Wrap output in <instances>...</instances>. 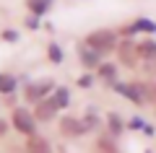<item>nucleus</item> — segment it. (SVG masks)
<instances>
[{"instance_id": "nucleus-8", "label": "nucleus", "mask_w": 156, "mask_h": 153, "mask_svg": "<svg viewBox=\"0 0 156 153\" xmlns=\"http://www.w3.org/2000/svg\"><path fill=\"white\" fill-rule=\"evenodd\" d=\"M26 151L29 153H52V148H50V143L44 140L42 135H29V140H26Z\"/></svg>"}, {"instance_id": "nucleus-24", "label": "nucleus", "mask_w": 156, "mask_h": 153, "mask_svg": "<svg viewBox=\"0 0 156 153\" xmlns=\"http://www.w3.org/2000/svg\"><path fill=\"white\" fill-rule=\"evenodd\" d=\"M146 93H148V99H154V101H156V83H154V86H148V88H146Z\"/></svg>"}, {"instance_id": "nucleus-18", "label": "nucleus", "mask_w": 156, "mask_h": 153, "mask_svg": "<svg viewBox=\"0 0 156 153\" xmlns=\"http://www.w3.org/2000/svg\"><path fill=\"white\" fill-rule=\"evenodd\" d=\"M146 73H148V75H156V57L146 60Z\"/></svg>"}, {"instance_id": "nucleus-17", "label": "nucleus", "mask_w": 156, "mask_h": 153, "mask_svg": "<svg viewBox=\"0 0 156 153\" xmlns=\"http://www.w3.org/2000/svg\"><path fill=\"white\" fill-rule=\"evenodd\" d=\"M107 120H109V130L115 132V135H117V132H122V122H120V117H117L115 112H112V114L107 117Z\"/></svg>"}, {"instance_id": "nucleus-14", "label": "nucleus", "mask_w": 156, "mask_h": 153, "mask_svg": "<svg viewBox=\"0 0 156 153\" xmlns=\"http://www.w3.org/2000/svg\"><path fill=\"white\" fill-rule=\"evenodd\" d=\"M16 88V78L13 75H0V93H13Z\"/></svg>"}, {"instance_id": "nucleus-9", "label": "nucleus", "mask_w": 156, "mask_h": 153, "mask_svg": "<svg viewBox=\"0 0 156 153\" xmlns=\"http://www.w3.org/2000/svg\"><path fill=\"white\" fill-rule=\"evenodd\" d=\"M96 70H99V78H104L109 86H115V83H117V81H115V78H117V68L112 65V62H101Z\"/></svg>"}, {"instance_id": "nucleus-2", "label": "nucleus", "mask_w": 156, "mask_h": 153, "mask_svg": "<svg viewBox=\"0 0 156 153\" xmlns=\"http://www.w3.org/2000/svg\"><path fill=\"white\" fill-rule=\"evenodd\" d=\"M34 122H37V117H34L29 109H23V106L13 109V127H16L18 132H23V135H34Z\"/></svg>"}, {"instance_id": "nucleus-13", "label": "nucleus", "mask_w": 156, "mask_h": 153, "mask_svg": "<svg viewBox=\"0 0 156 153\" xmlns=\"http://www.w3.org/2000/svg\"><path fill=\"white\" fill-rule=\"evenodd\" d=\"M138 55L143 57V60L156 57V42H143V44H138Z\"/></svg>"}, {"instance_id": "nucleus-15", "label": "nucleus", "mask_w": 156, "mask_h": 153, "mask_svg": "<svg viewBox=\"0 0 156 153\" xmlns=\"http://www.w3.org/2000/svg\"><path fill=\"white\" fill-rule=\"evenodd\" d=\"M120 52H122L125 65H130V68H133V65H135V60H133V47H130V44H122V47H120Z\"/></svg>"}, {"instance_id": "nucleus-3", "label": "nucleus", "mask_w": 156, "mask_h": 153, "mask_svg": "<svg viewBox=\"0 0 156 153\" xmlns=\"http://www.w3.org/2000/svg\"><path fill=\"white\" fill-rule=\"evenodd\" d=\"M117 93H122L128 101H133V104H146V99H148V93H146V86H128V83H115Z\"/></svg>"}, {"instance_id": "nucleus-16", "label": "nucleus", "mask_w": 156, "mask_h": 153, "mask_svg": "<svg viewBox=\"0 0 156 153\" xmlns=\"http://www.w3.org/2000/svg\"><path fill=\"white\" fill-rule=\"evenodd\" d=\"M47 55H50V60L55 62V65H57V62H62V49L57 47V44H50V49H47Z\"/></svg>"}, {"instance_id": "nucleus-25", "label": "nucleus", "mask_w": 156, "mask_h": 153, "mask_svg": "<svg viewBox=\"0 0 156 153\" xmlns=\"http://www.w3.org/2000/svg\"><path fill=\"white\" fill-rule=\"evenodd\" d=\"M5 130H8V127H5V122L0 120V135H5Z\"/></svg>"}, {"instance_id": "nucleus-1", "label": "nucleus", "mask_w": 156, "mask_h": 153, "mask_svg": "<svg viewBox=\"0 0 156 153\" xmlns=\"http://www.w3.org/2000/svg\"><path fill=\"white\" fill-rule=\"evenodd\" d=\"M86 42L94 49H99V52H109V49L117 47V34L109 31V29H99V31H91Z\"/></svg>"}, {"instance_id": "nucleus-21", "label": "nucleus", "mask_w": 156, "mask_h": 153, "mask_svg": "<svg viewBox=\"0 0 156 153\" xmlns=\"http://www.w3.org/2000/svg\"><path fill=\"white\" fill-rule=\"evenodd\" d=\"M26 26H29V29H37V26H39V16H29V18H26Z\"/></svg>"}, {"instance_id": "nucleus-22", "label": "nucleus", "mask_w": 156, "mask_h": 153, "mask_svg": "<svg viewBox=\"0 0 156 153\" xmlns=\"http://www.w3.org/2000/svg\"><path fill=\"white\" fill-rule=\"evenodd\" d=\"M3 39H5V42H16L18 34H16V31H3Z\"/></svg>"}, {"instance_id": "nucleus-5", "label": "nucleus", "mask_w": 156, "mask_h": 153, "mask_svg": "<svg viewBox=\"0 0 156 153\" xmlns=\"http://www.w3.org/2000/svg\"><path fill=\"white\" fill-rule=\"evenodd\" d=\"M57 109H60V106L55 104V99H42V101L34 106V117H37L39 122H50L52 117L57 114Z\"/></svg>"}, {"instance_id": "nucleus-19", "label": "nucleus", "mask_w": 156, "mask_h": 153, "mask_svg": "<svg viewBox=\"0 0 156 153\" xmlns=\"http://www.w3.org/2000/svg\"><path fill=\"white\" fill-rule=\"evenodd\" d=\"M130 127H133V130H146V125H143L140 117H133V120H130Z\"/></svg>"}, {"instance_id": "nucleus-12", "label": "nucleus", "mask_w": 156, "mask_h": 153, "mask_svg": "<svg viewBox=\"0 0 156 153\" xmlns=\"http://www.w3.org/2000/svg\"><path fill=\"white\" fill-rule=\"evenodd\" d=\"M52 99H55V104L62 109V106H68V104H70V91H68V88H55Z\"/></svg>"}, {"instance_id": "nucleus-23", "label": "nucleus", "mask_w": 156, "mask_h": 153, "mask_svg": "<svg viewBox=\"0 0 156 153\" xmlns=\"http://www.w3.org/2000/svg\"><path fill=\"white\" fill-rule=\"evenodd\" d=\"M91 83H94V78H91V75H83V78H81V86H83V88H89Z\"/></svg>"}, {"instance_id": "nucleus-4", "label": "nucleus", "mask_w": 156, "mask_h": 153, "mask_svg": "<svg viewBox=\"0 0 156 153\" xmlns=\"http://www.w3.org/2000/svg\"><path fill=\"white\" fill-rule=\"evenodd\" d=\"M52 81H42V83H29L26 86V99L29 101H34V104H39L42 99H47V93L52 91Z\"/></svg>"}, {"instance_id": "nucleus-7", "label": "nucleus", "mask_w": 156, "mask_h": 153, "mask_svg": "<svg viewBox=\"0 0 156 153\" xmlns=\"http://www.w3.org/2000/svg\"><path fill=\"white\" fill-rule=\"evenodd\" d=\"M81 62H83L86 68H99L101 65V52H99V49H94L89 42L81 44Z\"/></svg>"}, {"instance_id": "nucleus-10", "label": "nucleus", "mask_w": 156, "mask_h": 153, "mask_svg": "<svg viewBox=\"0 0 156 153\" xmlns=\"http://www.w3.org/2000/svg\"><path fill=\"white\" fill-rule=\"evenodd\" d=\"M26 3H29V8H31L34 16H44V13L50 11V5H52V0H26Z\"/></svg>"}, {"instance_id": "nucleus-20", "label": "nucleus", "mask_w": 156, "mask_h": 153, "mask_svg": "<svg viewBox=\"0 0 156 153\" xmlns=\"http://www.w3.org/2000/svg\"><path fill=\"white\" fill-rule=\"evenodd\" d=\"M83 120H86V127H96V125H99V120H96V114H86Z\"/></svg>"}, {"instance_id": "nucleus-6", "label": "nucleus", "mask_w": 156, "mask_h": 153, "mask_svg": "<svg viewBox=\"0 0 156 153\" xmlns=\"http://www.w3.org/2000/svg\"><path fill=\"white\" fill-rule=\"evenodd\" d=\"M86 130H89V127H86V122L76 120V117H62V120H60V132H62V135H68V137L83 135Z\"/></svg>"}, {"instance_id": "nucleus-11", "label": "nucleus", "mask_w": 156, "mask_h": 153, "mask_svg": "<svg viewBox=\"0 0 156 153\" xmlns=\"http://www.w3.org/2000/svg\"><path fill=\"white\" fill-rule=\"evenodd\" d=\"M130 31H146V34H156V23L148 21V18H138V21L133 23V29Z\"/></svg>"}]
</instances>
